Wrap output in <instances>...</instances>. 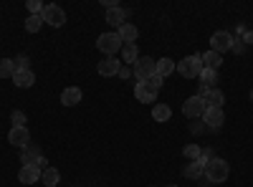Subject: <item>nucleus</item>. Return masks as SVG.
<instances>
[{"label": "nucleus", "instance_id": "f3484780", "mask_svg": "<svg viewBox=\"0 0 253 187\" xmlns=\"http://www.w3.org/2000/svg\"><path fill=\"white\" fill-rule=\"evenodd\" d=\"M134 96H137V101H155L157 99V91L150 86V84H137L134 86Z\"/></svg>", "mask_w": 253, "mask_h": 187}, {"label": "nucleus", "instance_id": "2f4dec72", "mask_svg": "<svg viewBox=\"0 0 253 187\" xmlns=\"http://www.w3.org/2000/svg\"><path fill=\"white\" fill-rule=\"evenodd\" d=\"M162 81H165V78H162V76H157V74H155V76H152V78H150V81H144V84H150V86H152V89H155V91H160V89H162Z\"/></svg>", "mask_w": 253, "mask_h": 187}, {"label": "nucleus", "instance_id": "cd10ccee", "mask_svg": "<svg viewBox=\"0 0 253 187\" xmlns=\"http://www.w3.org/2000/svg\"><path fill=\"white\" fill-rule=\"evenodd\" d=\"M200 152H203V150H200V144H187V147L182 150V154H185V157H187L190 162L200 159Z\"/></svg>", "mask_w": 253, "mask_h": 187}, {"label": "nucleus", "instance_id": "f257e3e1", "mask_svg": "<svg viewBox=\"0 0 253 187\" xmlns=\"http://www.w3.org/2000/svg\"><path fill=\"white\" fill-rule=\"evenodd\" d=\"M228 175H230V164H228L225 159L213 157V159L205 164V180H208V182L223 185V182H228Z\"/></svg>", "mask_w": 253, "mask_h": 187}, {"label": "nucleus", "instance_id": "5701e85b", "mask_svg": "<svg viewBox=\"0 0 253 187\" xmlns=\"http://www.w3.org/2000/svg\"><path fill=\"white\" fill-rule=\"evenodd\" d=\"M198 78H200V86H203V89H210V86H213L215 81H218V71H210V69H203Z\"/></svg>", "mask_w": 253, "mask_h": 187}, {"label": "nucleus", "instance_id": "4468645a", "mask_svg": "<svg viewBox=\"0 0 253 187\" xmlns=\"http://www.w3.org/2000/svg\"><path fill=\"white\" fill-rule=\"evenodd\" d=\"M107 23L109 26H114V28H122L124 23H126V10L124 8H112V10H107Z\"/></svg>", "mask_w": 253, "mask_h": 187}, {"label": "nucleus", "instance_id": "a211bd4d", "mask_svg": "<svg viewBox=\"0 0 253 187\" xmlns=\"http://www.w3.org/2000/svg\"><path fill=\"white\" fill-rule=\"evenodd\" d=\"M203 99H205V107H218V109H223V101H225L220 89H208Z\"/></svg>", "mask_w": 253, "mask_h": 187}, {"label": "nucleus", "instance_id": "2eb2a0df", "mask_svg": "<svg viewBox=\"0 0 253 187\" xmlns=\"http://www.w3.org/2000/svg\"><path fill=\"white\" fill-rule=\"evenodd\" d=\"M200 58H203V69H210V71H218L223 64L220 53H215V51H205V53H200Z\"/></svg>", "mask_w": 253, "mask_h": 187}, {"label": "nucleus", "instance_id": "412c9836", "mask_svg": "<svg viewBox=\"0 0 253 187\" xmlns=\"http://www.w3.org/2000/svg\"><path fill=\"white\" fill-rule=\"evenodd\" d=\"M137 58H139V51H137L134 43H124V46H122V61H124L126 66L137 64Z\"/></svg>", "mask_w": 253, "mask_h": 187}, {"label": "nucleus", "instance_id": "423d86ee", "mask_svg": "<svg viewBox=\"0 0 253 187\" xmlns=\"http://www.w3.org/2000/svg\"><path fill=\"white\" fill-rule=\"evenodd\" d=\"M233 43H236V38L230 36L228 31H215V33H213V38H210V51H215V53H225V51L233 48Z\"/></svg>", "mask_w": 253, "mask_h": 187}, {"label": "nucleus", "instance_id": "a878e982", "mask_svg": "<svg viewBox=\"0 0 253 187\" xmlns=\"http://www.w3.org/2000/svg\"><path fill=\"white\" fill-rule=\"evenodd\" d=\"M58 170H53V167H46L43 172H41V180H43L46 182V187H56L58 185Z\"/></svg>", "mask_w": 253, "mask_h": 187}, {"label": "nucleus", "instance_id": "0eeeda50", "mask_svg": "<svg viewBox=\"0 0 253 187\" xmlns=\"http://www.w3.org/2000/svg\"><path fill=\"white\" fill-rule=\"evenodd\" d=\"M182 114L190 116V119H198L205 114V99L198 94V96H190L185 104H182Z\"/></svg>", "mask_w": 253, "mask_h": 187}, {"label": "nucleus", "instance_id": "39448f33", "mask_svg": "<svg viewBox=\"0 0 253 187\" xmlns=\"http://www.w3.org/2000/svg\"><path fill=\"white\" fill-rule=\"evenodd\" d=\"M122 38H119V33H101L99 36V40H96V48L101 51V53H107V56H114L117 51H122Z\"/></svg>", "mask_w": 253, "mask_h": 187}, {"label": "nucleus", "instance_id": "7ed1b4c3", "mask_svg": "<svg viewBox=\"0 0 253 187\" xmlns=\"http://www.w3.org/2000/svg\"><path fill=\"white\" fill-rule=\"evenodd\" d=\"M177 71H180L185 78H198V76H200V71H203V58H200V53L182 58L180 64H177Z\"/></svg>", "mask_w": 253, "mask_h": 187}, {"label": "nucleus", "instance_id": "393cba45", "mask_svg": "<svg viewBox=\"0 0 253 187\" xmlns=\"http://www.w3.org/2000/svg\"><path fill=\"white\" fill-rule=\"evenodd\" d=\"M13 74H15L13 58H0V78H13Z\"/></svg>", "mask_w": 253, "mask_h": 187}, {"label": "nucleus", "instance_id": "b1692460", "mask_svg": "<svg viewBox=\"0 0 253 187\" xmlns=\"http://www.w3.org/2000/svg\"><path fill=\"white\" fill-rule=\"evenodd\" d=\"M152 116H155V121H167L172 116V109L167 107V104H155V109H152Z\"/></svg>", "mask_w": 253, "mask_h": 187}, {"label": "nucleus", "instance_id": "c9c22d12", "mask_svg": "<svg viewBox=\"0 0 253 187\" xmlns=\"http://www.w3.org/2000/svg\"><path fill=\"white\" fill-rule=\"evenodd\" d=\"M251 101H253V91H251Z\"/></svg>", "mask_w": 253, "mask_h": 187}, {"label": "nucleus", "instance_id": "c756f323", "mask_svg": "<svg viewBox=\"0 0 253 187\" xmlns=\"http://www.w3.org/2000/svg\"><path fill=\"white\" fill-rule=\"evenodd\" d=\"M13 64H15V71H26V69H31V61H28L26 56H18V58H13Z\"/></svg>", "mask_w": 253, "mask_h": 187}, {"label": "nucleus", "instance_id": "e433bc0d", "mask_svg": "<svg viewBox=\"0 0 253 187\" xmlns=\"http://www.w3.org/2000/svg\"><path fill=\"white\" fill-rule=\"evenodd\" d=\"M170 187H177V185H170Z\"/></svg>", "mask_w": 253, "mask_h": 187}, {"label": "nucleus", "instance_id": "4be33fe9", "mask_svg": "<svg viewBox=\"0 0 253 187\" xmlns=\"http://www.w3.org/2000/svg\"><path fill=\"white\" fill-rule=\"evenodd\" d=\"M172 71H177V64H175V61H170V58H160V61H157V76L167 78Z\"/></svg>", "mask_w": 253, "mask_h": 187}, {"label": "nucleus", "instance_id": "f704fd0d", "mask_svg": "<svg viewBox=\"0 0 253 187\" xmlns=\"http://www.w3.org/2000/svg\"><path fill=\"white\" fill-rule=\"evenodd\" d=\"M243 48H246V43H233V48H230V51H236V53H243Z\"/></svg>", "mask_w": 253, "mask_h": 187}, {"label": "nucleus", "instance_id": "7c9ffc66", "mask_svg": "<svg viewBox=\"0 0 253 187\" xmlns=\"http://www.w3.org/2000/svg\"><path fill=\"white\" fill-rule=\"evenodd\" d=\"M41 10H43V3H38V0H28V13L31 15H41Z\"/></svg>", "mask_w": 253, "mask_h": 187}, {"label": "nucleus", "instance_id": "473e14b6", "mask_svg": "<svg viewBox=\"0 0 253 187\" xmlns=\"http://www.w3.org/2000/svg\"><path fill=\"white\" fill-rule=\"evenodd\" d=\"M129 76H134V71H132L129 66H122V69H119V78H124V81H126Z\"/></svg>", "mask_w": 253, "mask_h": 187}, {"label": "nucleus", "instance_id": "6e6552de", "mask_svg": "<svg viewBox=\"0 0 253 187\" xmlns=\"http://www.w3.org/2000/svg\"><path fill=\"white\" fill-rule=\"evenodd\" d=\"M223 121H225L223 109H218V107H205V114H203L205 129H220V127H223Z\"/></svg>", "mask_w": 253, "mask_h": 187}, {"label": "nucleus", "instance_id": "bb28decb", "mask_svg": "<svg viewBox=\"0 0 253 187\" xmlns=\"http://www.w3.org/2000/svg\"><path fill=\"white\" fill-rule=\"evenodd\" d=\"M41 26H43L41 15H28V18H26V31H28V33H38Z\"/></svg>", "mask_w": 253, "mask_h": 187}, {"label": "nucleus", "instance_id": "f8f14e48", "mask_svg": "<svg viewBox=\"0 0 253 187\" xmlns=\"http://www.w3.org/2000/svg\"><path fill=\"white\" fill-rule=\"evenodd\" d=\"M41 159H43V154H41L38 144H28V147H23V152H20V162H23V164H36V167H38Z\"/></svg>", "mask_w": 253, "mask_h": 187}, {"label": "nucleus", "instance_id": "f03ea898", "mask_svg": "<svg viewBox=\"0 0 253 187\" xmlns=\"http://www.w3.org/2000/svg\"><path fill=\"white\" fill-rule=\"evenodd\" d=\"M132 71H134L137 84H144V81H150L157 74V61L150 58V56H142V58H137V64H134Z\"/></svg>", "mask_w": 253, "mask_h": 187}, {"label": "nucleus", "instance_id": "9d476101", "mask_svg": "<svg viewBox=\"0 0 253 187\" xmlns=\"http://www.w3.org/2000/svg\"><path fill=\"white\" fill-rule=\"evenodd\" d=\"M41 167H36V164H23L20 167V172H18V180L23 182V185H33V182H38L41 180Z\"/></svg>", "mask_w": 253, "mask_h": 187}, {"label": "nucleus", "instance_id": "ddd939ff", "mask_svg": "<svg viewBox=\"0 0 253 187\" xmlns=\"http://www.w3.org/2000/svg\"><path fill=\"white\" fill-rule=\"evenodd\" d=\"M13 84H15L18 89H31V86L36 84V74H33L31 69H26V71H15V74H13Z\"/></svg>", "mask_w": 253, "mask_h": 187}, {"label": "nucleus", "instance_id": "aec40b11", "mask_svg": "<svg viewBox=\"0 0 253 187\" xmlns=\"http://www.w3.org/2000/svg\"><path fill=\"white\" fill-rule=\"evenodd\" d=\"M117 33H119V38H122V43H134L137 36H139L137 26H132V23H124V26H122Z\"/></svg>", "mask_w": 253, "mask_h": 187}, {"label": "nucleus", "instance_id": "20e7f679", "mask_svg": "<svg viewBox=\"0 0 253 187\" xmlns=\"http://www.w3.org/2000/svg\"><path fill=\"white\" fill-rule=\"evenodd\" d=\"M41 20L48 23V26H53V28H61L63 23H66V13H63L61 5L51 3V5H43V10H41Z\"/></svg>", "mask_w": 253, "mask_h": 187}, {"label": "nucleus", "instance_id": "72a5a7b5", "mask_svg": "<svg viewBox=\"0 0 253 187\" xmlns=\"http://www.w3.org/2000/svg\"><path fill=\"white\" fill-rule=\"evenodd\" d=\"M243 43H253V31H246L243 33Z\"/></svg>", "mask_w": 253, "mask_h": 187}, {"label": "nucleus", "instance_id": "1a4fd4ad", "mask_svg": "<svg viewBox=\"0 0 253 187\" xmlns=\"http://www.w3.org/2000/svg\"><path fill=\"white\" fill-rule=\"evenodd\" d=\"M8 142L23 150V147H28V144H31V134H28L26 127H13V129L8 132Z\"/></svg>", "mask_w": 253, "mask_h": 187}, {"label": "nucleus", "instance_id": "c85d7f7f", "mask_svg": "<svg viewBox=\"0 0 253 187\" xmlns=\"http://www.w3.org/2000/svg\"><path fill=\"white\" fill-rule=\"evenodd\" d=\"M10 121H13V127H26V114L20 112V109H15L10 114Z\"/></svg>", "mask_w": 253, "mask_h": 187}, {"label": "nucleus", "instance_id": "6ab92c4d", "mask_svg": "<svg viewBox=\"0 0 253 187\" xmlns=\"http://www.w3.org/2000/svg\"><path fill=\"white\" fill-rule=\"evenodd\" d=\"M185 175H187L190 180H200V177H205V162H203V159L187 162V167H185Z\"/></svg>", "mask_w": 253, "mask_h": 187}, {"label": "nucleus", "instance_id": "9b49d317", "mask_svg": "<svg viewBox=\"0 0 253 187\" xmlns=\"http://www.w3.org/2000/svg\"><path fill=\"white\" fill-rule=\"evenodd\" d=\"M99 74L101 76H119V69H122V61H117L114 56H107L104 61H99Z\"/></svg>", "mask_w": 253, "mask_h": 187}, {"label": "nucleus", "instance_id": "dca6fc26", "mask_svg": "<svg viewBox=\"0 0 253 187\" xmlns=\"http://www.w3.org/2000/svg\"><path fill=\"white\" fill-rule=\"evenodd\" d=\"M79 101H81V89H76V86L63 89V94H61V104H63V107H76Z\"/></svg>", "mask_w": 253, "mask_h": 187}]
</instances>
